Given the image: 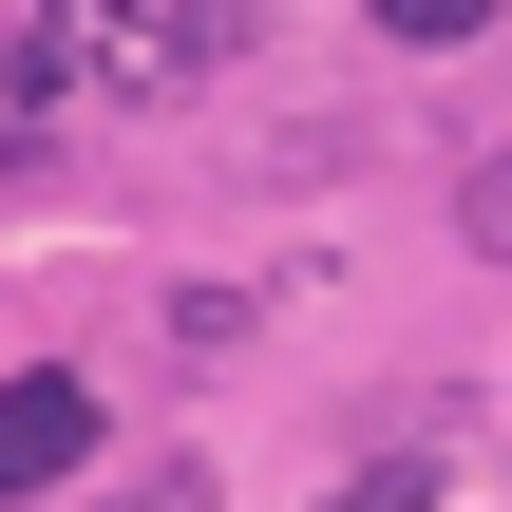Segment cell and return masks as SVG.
Returning <instances> with one entry per match:
<instances>
[{"label":"cell","instance_id":"obj_5","mask_svg":"<svg viewBox=\"0 0 512 512\" xmlns=\"http://www.w3.org/2000/svg\"><path fill=\"white\" fill-rule=\"evenodd\" d=\"M456 209H475V247H494V266H512V152H494V171H475V190H456Z\"/></svg>","mask_w":512,"mask_h":512},{"label":"cell","instance_id":"obj_3","mask_svg":"<svg viewBox=\"0 0 512 512\" xmlns=\"http://www.w3.org/2000/svg\"><path fill=\"white\" fill-rule=\"evenodd\" d=\"M323 512H437V475H418V456H380V475H342Z\"/></svg>","mask_w":512,"mask_h":512},{"label":"cell","instance_id":"obj_1","mask_svg":"<svg viewBox=\"0 0 512 512\" xmlns=\"http://www.w3.org/2000/svg\"><path fill=\"white\" fill-rule=\"evenodd\" d=\"M190 57H228V0H19V19H0V76H19L38 114L152 95V76H190Z\"/></svg>","mask_w":512,"mask_h":512},{"label":"cell","instance_id":"obj_4","mask_svg":"<svg viewBox=\"0 0 512 512\" xmlns=\"http://www.w3.org/2000/svg\"><path fill=\"white\" fill-rule=\"evenodd\" d=\"M475 19H494V0H380V38H418V57H437V38H475Z\"/></svg>","mask_w":512,"mask_h":512},{"label":"cell","instance_id":"obj_2","mask_svg":"<svg viewBox=\"0 0 512 512\" xmlns=\"http://www.w3.org/2000/svg\"><path fill=\"white\" fill-rule=\"evenodd\" d=\"M76 456H95V380H57V361H38V380H0V512L57 494Z\"/></svg>","mask_w":512,"mask_h":512}]
</instances>
